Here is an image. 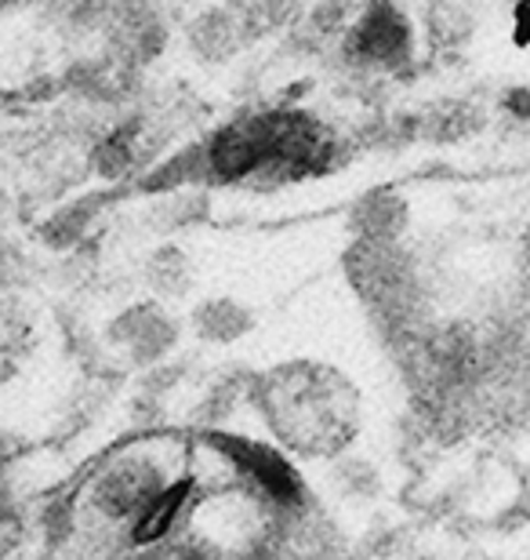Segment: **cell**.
Returning a JSON list of instances; mask_svg holds the SVG:
<instances>
[{"label":"cell","instance_id":"8fae6325","mask_svg":"<svg viewBox=\"0 0 530 560\" xmlns=\"http://www.w3.org/2000/svg\"><path fill=\"white\" fill-rule=\"evenodd\" d=\"M150 277L156 288H167V291H186L189 288V262L182 252L175 248H164L153 255L150 262Z\"/></svg>","mask_w":530,"mask_h":560},{"label":"cell","instance_id":"2e32d148","mask_svg":"<svg viewBox=\"0 0 530 560\" xmlns=\"http://www.w3.org/2000/svg\"><path fill=\"white\" fill-rule=\"evenodd\" d=\"M523 248H527V255H530V230H527V237H523Z\"/></svg>","mask_w":530,"mask_h":560},{"label":"cell","instance_id":"ba28073f","mask_svg":"<svg viewBox=\"0 0 530 560\" xmlns=\"http://www.w3.org/2000/svg\"><path fill=\"white\" fill-rule=\"evenodd\" d=\"M428 30H433L436 44L458 48V44H466L472 37L476 22H472V11L461 0H433L428 4Z\"/></svg>","mask_w":530,"mask_h":560},{"label":"cell","instance_id":"30bf717a","mask_svg":"<svg viewBox=\"0 0 530 560\" xmlns=\"http://www.w3.org/2000/svg\"><path fill=\"white\" fill-rule=\"evenodd\" d=\"M186 491H189V485H175V488H167L161 499H153V506H150V517H145V521L139 524V535H134V539H139V542L161 539V535L167 532V524L175 521L178 506H182Z\"/></svg>","mask_w":530,"mask_h":560},{"label":"cell","instance_id":"9a60e30c","mask_svg":"<svg viewBox=\"0 0 530 560\" xmlns=\"http://www.w3.org/2000/svg\"><path fill=\"white\" fill-rule=\"evenodd\" d=\"M516 40L520 44L530 40V0H523V4L516 8Z\"/></svg>","mask_w":530,"mask_h":560},{"label":"cell","instance_id":"277c9868","mask_svg":"<svg viewBox=\"0 0 530 560\" xmlns=\"http://www.w3.org/2000/svg\"><path fill=\"white\" fill-rule=\"evenodd\" d=\"M408 222H411L408 200L392 194V189H375V194L360 197L353 211H349V226L356 230V237H370V241H400Z\"/></svg>","mask_w":530,"mask_h":560},{"label":"cell","instance_id":"3957f363","mask_svg":"<svg viewBox=\"0 0 530 560\" xmlns=\"http://www.w3.org/2000/svg\"><path fill=\"white\" fill-rule=\"evenodd\" d=\"M204 145H208V164H211L214 186L247 183V178H251L258 167L266 164L262 139H258L251 117L236 120V125H225L222 131H214Z\"/></svg>","mask_w":530,"mask_h":560},{"label":"cell","instance_id":"9c48e42d","mask_svg":"<svg viewBox=\"0 0 530 560\" xmlns=\"http://www.w3.org/2000/svg\"><path fill=\"white\" fill-rule=\"evenodd\" d=\"M95 205H98V200H81V205L59 211V215H55L48 226H44V241L55 244V248H66V244H73L87 230V222L95 219Z\"/></svg>","mask_w":530,"mask_h":560},{"label":"cell","instance_id":"8992f818","mask_svg":"<svg viewBox=\"0 0 530 560\" xmlns=\"http://www.w3.org/2000/svg\"><path fill=\"white\" fill-rule=\"evenodd\" d=\"M219 444L233 458H240V463L251 469V474L262 480V485L273 491V495H280V499L295 495V477H291L287 463L276 452H269V447H258V444H247V441H233V436H219Z\"/></svg>","mask_w":530,"mask_h":560},{"label":"cell","instance_id":"5b68a950","mask_svg":"<svg viewBox=\"0 0 530 560\" xmlns=\"http://www.w3.org/2000/svg\"><path fill=\"white\" fill-rule=\"evenodd\" d=\"M150 194H178L186 186H214L211 164H208V145H189L178 156H172L167 164H161L156 172L142 183Z\"/></svg>","mask_w":530,"mask_h":560},{"label":"cell","instance_id":"4fadbf2b","mask_svg":"<svg viewBox=\"0 0 530 560\" xmlns=\"http://www.w3.org/2000/svg\"><path fill=\"white\" fill-rule=\"evenodd\" d=\"M428 125H433V139H461L476 128V114L461 103H447L444 109H436L428 117Z\"/></svg>","mask_w":530,"mask_h":560},{"label":"cell","instance_id":"6da1fadb","mask_svg":"<svg viewBox=\"0 0 530 560\" xmlns=\"http://www.w3.org/2000/svg\"><path fill=\"white\" fill-rule=\"evenodd\" d=\"M349 59L375 66V70H400L414 51L411 19L397 8V0H370L364 15L345 37Z\"/></svg>","mask_w":530,"mask_h":560},{"label":"cell","instance_id":"7c38bea8","mask_svg":"<svg viewBox=\"0 0 530 560\" xmlns=\"http://www.w3.org/2000/svg\"><path fill=\"white\" fill-rule=\"evenodd\" d=\"M134 164V153H131V139L128 136H109L95 145V167H98V175H106V178H120V175H128V167Z\"/></svg>","mask_w":530,"mask_h":560},{"label":"cell","instance_id":"7a4b0ae2","mask_svg":"<svg viewBox=\"0 0 530 560\" xmlns=\"http://www.w3.org/2000/svg\"><path fill=\"white\" fill-rule=\"evenodd\" d=\"M345 273L360 295H392L411 280V259L403 255L400 241H370L356 237L345 252Z\"/></svg>","mask_w":530,"mask_h":560},{"label":"cell","instance_id":"5bb4252c","mask_svg":"<svg viewBox=\"0 0 530 560\" xmlns=\"http://www.w3.org/2000/svg\"><path fill=\"white\" fill-rule=\"evenodd\" d=\"M505 106H509L516 117H530V88H516V92L505 98Z\"/></svg>","mask_w":530,"mask_h":560},{"label":"cell","instance_id":"52a82bcc","mask_svg":"<svg viewBox=\"0 0 530 560\" xmlns=\"http://www.w3.org/2000/svg\"><path fill=\"white\" fill-rule=\"evenodd\" d=\"M189 48H193L200 59H225L236 48V26L229 15L222 11H208L200 15L193 26H189Z\"/></svg>","mask_w":530,"mask_h":560}]
</instances>
